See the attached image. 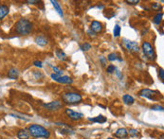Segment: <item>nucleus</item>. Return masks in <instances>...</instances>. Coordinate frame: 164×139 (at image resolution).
<instances>
[{
  "label": "nucleus",
  "instance_id": "aec40b11",
  "mask_svg": "<svg viewBox=\"0 0 164 139\" xmlns=\"http://www.w3.org/2000/svg\"><path fill=\"white\" fill-rule=\"evenodd\" d=\"M108 60L110 61V62H114V61H120V62H121L123 60L118 56V54L117 53H110V54L108 55Z\"/></svg>",
  "mask_w": 164,
  "mask_h": 139
},
{
  "label": "nucleus",
  "instance_id": "5701e85b",
  "mask_svg": "<svg viewBox=\"0 0 164 139\" xmlns=\"http://www.w3.org/2000/svg\"><path fill=\"white\" fill-rule=\"evenodd\" d=\"M120 35V26L119 25H116L114 28V36L119 37Z\"/></svg>",
  "mask_w": 164,
  "mask_h": 139
},
{
  "label": "nucleus",
  "instance_id": "a878e982",
  "mask_svg": "<svg viewBox=\"0 0 164 139\" xmlns=\"http://www.w3.org/2000/svg\"><path fill=\"white\" fill-rule=\"evenodd\" d=\"M51 66V68L53 69V71H54V74H56V75H59V76H62V74H63V72L60 70L59 68H58L57 66H53V65H50Z\"/></svg>",
  "mask_w": 164,
  "mask_h": 139
},
{
  "label": "nucleus",
  "instance_id": "2f4dec72",
  "mask_svg": "<svg viewBox=\"0 0 164 139\" xmlns=\"http://www.w3.org/2000/svg\"><path fill=\"white\" fill-rule=\"evenodd\" d=\"M100 61L102 62V63H103V65H106V60H105V58L103 57V56H102V57H100Z\"/></svg>",
  "mask_w": 164,
  "mask_h": 139
},
{
  "label": "nucleus",
  "instance_id": "c756f323",
  "mask_svg": "<svg viewBox=\"0 0 164 139\" xmlns=\"http://www.w3.org/2000/svg\"><path fill=\"white\" fill-rule=\"evenodd\" d=\"M158 72H160V73H158V75H160V79H161V81H163V79H164V72H163V69L160 68V71H158Z\"/></svg>",
  "mask_w": 164,
  "mask_h": 139
},
{
  "label": "nucleus",
  "instance_id": "7ed1b4c3",
  "mask_svg": "<svg viewBox=\"0 0 164 139\" xmlns=\"http://www.w3.org/2000/svg\"><path fill=\"white\" fill-rule=\"evenodd\" d=\"M63 99H64V101L67 104H77V103L82 102V100H83L82 96L80 94L73 93V92L65 94L63 96Z\"/></svg>",
  "mask_w": 164,
  "mask_h": 139
},
{
  "label": "nucleus",
  "instance_id": "f704fd0d",
  "mask_svg": "<svg viewBox=\"0 0 164 139\" xmlns=\"http://www.w3.org/2000/svg\"><path fill=\"white\" fill-rule=\"evenodd\" d=\"M153 8H154V9H157V8H158V5H157V3H154V5H153Z\"/></svg>",
  "mask_w": 164,
  "mask_h": 139
},
{
  "label": "nucleus",
  "instance_id": "9d476101",
  "mask_svg": "<svg viewBox=\"0 0 164 139\" xmlns=\"http://www.w3.org/2000/svg\"><path fill=\"white\" fill-rule=\"evenodd\" d=\"M90 28L94 33H98L103 30V25L100 22H99V21H92Z\"/></svg>",
  "mask_w": 164,
  "mask_h": 139
},
{
  "label": "nucleus",
  "instance_id": "423d86ee",
  "mask_svg": "<svg viewBox=\"0 0 164 139\" xmlns=\"http://www.w3.org/2000/svg\"><path fill=\"white\" fill-rule=\"evenodd\" d=\"M51 79H54L55 82L63 84H71L73 82L72 79L68 76H59V75H56L54 73L51 74Z\"/></svg>",
  "mask_w": 164,
  "mask_h": 139
},
{
  "label": "nucleus",
  "instance_id": "393cba45",
  "mask_svg": "<svg viewBox=\"0 0 164 139\" xmlns=\"http://www.w3.org/2000/svg\"><path fill=\"white\" fill-rule=\"evenodd\" d=\"M128 135H130L131 136H133V137H137V136H139V131L136 130V129H131L128 132Z\"/></svg>",
  "mask_w": 164,
  "mask_h": 139
},
{
  "label": "nucleus",
  "instance_id": "a211bd4d",
  "mask_svg": "<svg viewBox=\"0 0 164 139\" xmlns=\"http://www.w3.org/2000/svg\"><path fill=\"white\" fill-rule=\"evenodd\" d=\"M51 3H52V5H53L54 9L56 10V12H57L58 13H59L60 16L64 17V13H63V10H62V8H61V6H60V4L58 3L57 1H55V0H51Z\"/></svg>",
  "mask_w": 164,
  "mask_h": 139
},
{
  "label": "nucleus",
  "instance_id": "473e14b6",
  "mask_svg": "<svg viewBox=\"0 0 164 139\" xmlns=\"http://www.w3.org/2000/svg\"><path fill=\"white\" fill-rule=\"evenodd\" d=\"M87 33L89 34V36H92V37H95V36H96V35H95V33L93 32V31H92L91 29H90V30H88V31H87Z\"/></svg>",
  "mask_w": 164,
  "mask_h": 139
},
{
  "label": "nucleus",
  "instance_id": "f8f14e48",
  "mask_svg": "<svg viewBox=\"0 0 164 139\" xmlns=\"http://www.w3.org/2000/svg\"><path fill=\"white\" fill-rule=\"evenodd\" d=\"M35 42L37 45H39L41 46H47V44H49V40H47L45 36L41 35V36H37L35 38Z\"/></svg>",
  "mask_w": 164,
  "mask_h": 139
},
{
  "label": "nucleus",
  "instance_id": "f3484780",
  "mask_svg": "<svg viewBox=\"0 0 164 139\" xmlns=\"http://www.w3.org/2000/svg\"><path fill=\"white\" fill-rule=\"evenodd\" d=\"M123 100L126 105H132L135 102V99L130 95H124L123 97Z\"/></svg>",
  "mask_w": 164,
  "mask_h": 139
},
{
  "label": "nucleus",
  "instance_id": "0eeeda50",
  "mask_svg": "<svg viewBox=\"0 0 164 139\" xmlns=\"http://www.w3.org/2000/svg\"><path fill=\"white\" fill-rule=\"evenodd\" d=\"M156 94H157V92H155V91L150 90V89H142L140 91L139 95L142 98H147L149 99H155V96Z\"/></svg>",
  "mask_w": 164,
  "mask_h": 139
},
{
  "label": "nucleus",
  "instance_id": "2eb2a0df",
  "mask_svg": "<svg viewBox=\"0 0 164 139\" xmlns=\"http://www.w3.org/2000/svg\"><path fill=\"white\" fill-rule=\"evenodd\" d=\"M19 76V71L16 68H12L8 73V77L12 79H16Z\"/></svg>",
  "mask_w": 164,
  "mask_h": 139
},
{
  "label": "nucleus",
  "instance_id": "4be33fe9",
  "mask_svg": "<svg viewBox=\"0 0 164 139\" xmlns=\"http://www.w3.org/2000/svg\"><path fill=\"white\" fill-rule=\"evenodd\" d=\"M81 49L83 51H88L91 49V45L88 44V43H84V44H83L81 46Z\"/></svg>",
  "mask_w": 164,
  "mask_h": 139
},
{
  "label": "nucleus",
  "instance_id": "412c9836",
  "mask_svg": "<svg viewBox=\"0 0 164 139\" xmlns=\"http://www.w3.org/2000/svg\"><path fill=\"white\" fill-rule=\"evenodd\" d=\"M162 17H163V13H157L154 17V23L157 25H160L162 21Z\"/></svg>",
  "mask_w": 164,
  "mask_h": 139
},
{
  "label": "nucleus",
  "instance_id": "20e7f679",
  "mask_svg": "<svg viewBox=\"0 0 164 139\" xmlns=\"http://www.w3.org/2000/svg\"><path fill=\"white\" fill-rule=\"evenodd\" d=\"M142 50H143V53L146 55V57L148 59H150V60H154L156 55H155V51H154V49H153V46H151L150 43L148 42H144L143 44H142Z\"/></svg>",
  "mask_w": 164,
  "mask_h": 139
},
{
  "label": "nucleus",
  "instance_id": "39448f33",
  "mask_svg": "<svg viewBox=\"0 0 164 139\" xmlns=\"http://www.w3.org/2000/svg\"><path fill=\"white\" fill-rule=\"evenodd\" d=\"M123 46L126 47V49H128L131 52H139L140 51V47L139 45H137V42L131 41L128 39H123Z\"/></svg>",
  "mask_w": 164,
  "mask_h": 139
},
{
  "label": "nucleus",
  "instance_id": "4468645a",
  "mask_svg": "<svg viewBox=\"0 0 164 139\" xmlns=\"http://www.w3.org/2000/svg\"><path fill=\"white\" fill-rule=\"evenodd\" d=\"M17 137L19 139H29L30 138V132L26 129H22L17 132Z\"/></svg>",
  "mask_w": 164,
  "mask_h": 139
},
{
  "label": "nucleus",
  "instance_id": "72a5a7b5",
  "mask_svg": "<svg viewBox=\"0 0 164 139\" xmlns=\"http://www.w3.org/2000/svg\"><path fill=\"white\" fill-rule=\"evenodd\" d=\"M27 3H29V4H35V3H39V1H33H33H27Z\"/></svg>",
  "mask_w": 164,
  "mask_h": 139
},
{
  "label": "nucleus",
  "instance_id": "ddd939ff",
  "mask_svg": "<svg viewBox=\"0 0 164 139\" xmlns=\"http://www.w3.org/2000/svg\"><path fill=\"white\" fill-rule=\"evenodd\" d=\"M9 7L7 5H0V20H2L9 13Z\"/></svg>",
  "mask_w": 164,
  "mask_h": 139
},
{
  "label": "nucleus",
  "instance_id": "bb28decb",
  "mask_svg": "<svg viewBox=\"0 0 164 139\" xmlns=\"http://www.w3.org/2000/svg\"><path fill=\"white\" fill-rule=\"evenodd\" d=\"M33 74H34V76H35V78L38 79H42L44 77V75L42 74L41 72H38V71H34L33 72Z\"/></svg>",
  "mask_w": 164,
  "mask_h": 139
},
{
  "label": "nucleus",
  "instance_id": "c9c22d12",
  "mask_svg": "<svg viewBox=\"0 0 164 139\" xmlns=\"http://www.w3.org/2000/svg\"><path fill=\"white\" fill-rule=\"evenodd\" d=\"M107 139H114V138H107Z\"/></svg>",
  "mask_w": 164,
  "mask_h": 139
},
{
  "label": "nucleus",
  "instance_id": "cd10ccee",
  "mask_svg": "<svg viewBox=\"0 0 164 139\" xmlns=\"http://www.w3.org/2000/svg\"><path fill=\"white\" fill-rule=\"evenodd\" d=\"M33 65H34L35 66H37V67H39V68H42V67H43V65H42V62H40V61H35V62L33 63Z\"/></svg>",
  "mask_w": 164,
  "mask_h": 139
},
{
  "label": "nucleus",
  "instance_id": "f03ea898",
  "mask_svg": "<svg viewBox=\"0 0 164 139\" xmlns=\"http://www.w3.org/2000/svg\"><path fill=\"white\" fill-rule=\"evenodd\" d=\"M29 132H30V135L36 138H39V137L49 138L50 136V132L49 130H47L43 126L37 125V124H33L31 126H30Z\"/></svg>",
  "mask_w": 164,
  "mask_h": 139
},
{
  "label": "nucleus",
  "instance_id": "6e6552de",
  "mask_svg": "<svg viewBox=\"0 0 164 139\" xmlns=\"http://www.w3.org/2000/svg\"><path fill=\"white\" fill-rule=\"evenodd\" d=\"M66 115L70 117L71 120H74V121H77V120H80L83 117V115L81 114V113H78V112H75L73 110H70V109H66Z\"/></svg>",
  "mask_w": 164,
  "mask_h": 139
},
{
  "label": "nucleus",
  "instance_id": "1a4fd4ad",
  "mask_svg": "<svg viewBox=\"0 0 164 139\" xmlns=\"http://www.w3.org/2000/svg\"><path fill=\"white\" fill-rule=\"evenodd\" d=\"M43 106L45 108L49 109L50 111H57L61 108H63V104L60 101H52V102H49V103H47V104H43Z\"/></svg>",
  "mask_w": 164,
  "mask_h": 139
},
{
  "label": "nucleus",
  "instance_id": "c85d7f7f",
  "mask_svg": "<svg viewBox=\"0 0 164 139\" xmlns=\"http://www.w3.org/2000/svg\"><path fill=\"white\" fill-rule=\"evenodd\" d=\"M126 3H128L129 5H136V4H139L140 1L139 0H135V1H133V0H128V1H126Z\"/></svg>",
  "mask_w": 164,
  "mask_h": 139
},
{
  "label": "nucleus",
  "instance_id": "f257e3e1",
  "mask_svg": "<svg viewBox=\"0 0 164 139\" xmlns=\"http://www.w3.org/2000/svg\"><path fill=\"white\" fill-rule=\"evenodd\" d=\"M33 28V23L29 21L28 19L21 18L15 26V30L20 35H28L31 32Z\"/></svg>",
  "mask_w": 164,
  "mask_h": 139
},
{
  "label": "nucleus",
  "instance_id": "b1692460",
  "mask_svg": "<svg viewBox=\"0 0 164 139\" xmlns=\"http://www.w3.org/2000/svg\"><path fill=\"white\" fill-rule=\"evenodd\" d=\"M106 71H107V73H109V74H112V73H114L115 71H117V67H116L115 65H110L107 67Z\"/></svg>",
  "mask_w": 164,
  "mask_h": 139
},
{
  "label": "nucleus",
  "instance_id": "7c9ffc66",
  "mask_svg": "<svg viewBox=\"0 0 164 139\" xmlns=\"http://www.w3.org/2000/svg\"><path fill=\"white\" fill-rule=\"evenodd\" d=\"M152 109L157 110V111H163V107H161V106H153Z\"/></svg>",
  "mask_w": 164,
  "mask_h": 139
},
{
  "label": "nucleus",
  "instance_id": "9b49d317",
  "mask_svg": "<svg viewBox=\"0 0 164 139\" xmlns=\"http://www.w3.org/2000/svg\"><path fill=\"white\" fill-rule=\"evenodd\" d=\"M127 135H128V131L126 130L125 128H120V129H118L117 132H115V136L120 139L126 138Z\"/></svg>",
  "mask_w": 164,
  "mask_h": 139
},
{
  "label": "nucleus",
  "instance_id": "dca6fc26",
  "mask_svg": "<svg viewBox=\"0 0 164 139\" xmlns=\"http://www.w3.org/2000/svg\"><path fill=\"white\" fill-rule=\"evenodd\" d=\"M56 56H57V58L59 59L60 61H62V62H65V61H66L67 60V56H66V53L63 51L62 49H57L56 50Z\"/></svg>",
  "mask_w": 164,
  "mask_h": 139
},
{
  "label": "nucleus",
  "instance_id": "6ab92c4d",
  "mask_svg": "<svg viewBox=\"0 0 164 139\" xmlns=\"http://www.w3.org/2000/svg\"><path fill=\"white\" fill-rule=\"evenodd\" d=\"M89 120L97 123H104L106 122V117H104L103 115H99L97 117H94V118H89Z\"/></svg>",
  "mask_w": 164,
  "mask_h": 139
}]
</instances>
